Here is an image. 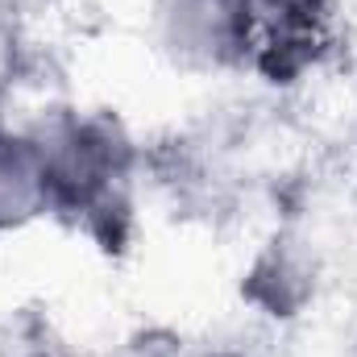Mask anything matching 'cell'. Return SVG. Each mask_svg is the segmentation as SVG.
I'll return each mask as SVG.
<instances>
[{"instance_id":"5","label":"cell","mask_w":357,"mask_h":357,"mask_svg":"<svg viewBox=\"0 0 357 357\" xmlns=\"http://www.w3.org/2000/svg\"><path fill=\"white\" fill-rule=\"evenodd\" d=\"M216 357H237V354H216Z\"/></svg>"},{"instance_id":"4","label":"cell","mask_w":357,"mask_h":357,"mask_svg":"<svg viewBox=\"0 0 357 357\" xmlns=\"http://www.w3.org/2000/svg\"><path fill=\"white\" fill-rule=\"evenodd\" d=\"M324 4L328 0H254L258 13H266L274 21H282V25H307V21H316L324 13Z\"/></svg>"},{"instance_id":"6","label":"cell","mask_w":357,"mask_h":357,"mask_svg":"<svg viewBox=\"0 0 357 357\" xmlns=\"http://www.w3.org/2000/svg\"><path fill=\"white\" fill-rule=\"evenodd\" d=\"M354 357H357V354H354Z\"/></svg>"},{"instance_id":"3","label":"cell","mask_w":357,"mask_h":357,"mask_svg":"<svg viewBox=\"0 0 357 357\" xmlns=\"http://www.w3.org/2000/svg\"><path fill=\"white\" fill-rule=\"evenodd\" d=\"M42 212H50V187L33 133H0V229H21Z\"/></svg>"},{"instance_id":"1","label":"cell","mask_w":357,"mask_h":357,"mask_svg":"<svg viewBox=\"0 0 357 357\" xmlns=\"http://www.w3.org/2000/svg\"><path fill=\"white\" fill-rule=\"evenodd\" d=\"M46 167L50 212L84 220L91 233L129 216V142L108 116H59L33 133Z\"/></svg>"},{"instance_id":"2","label":"cell","mask_w":357,"mask_h":357,"mask_svg":"<svg viewBox=\"0 0 357 357\" xmlns=\"http://www.w3.org/2000/svg\"><path fill=\"white\" fill-rule=\"evenodd\" d=\"M254 25V0H158V38L187 67L220 71L245 63Z\"/></svg>"}]
</instances>
